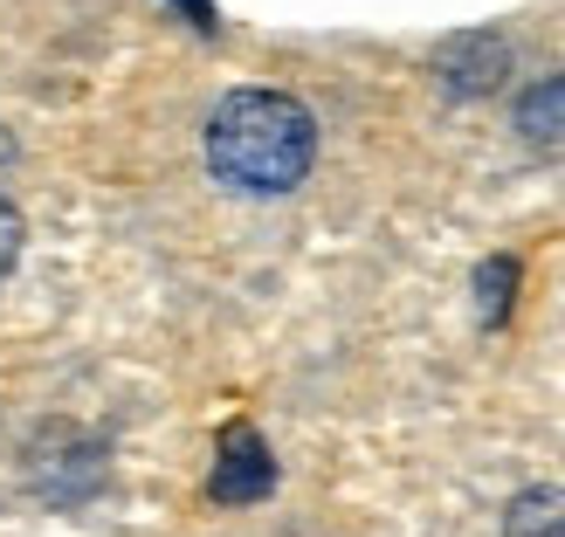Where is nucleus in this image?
Listing matches in <instances>:
<instances>
[{
	"label": "nucleus",
	"mask_w": 565,
	"mask_h": 537,
	"mask_svg": "<svg viewBox=\"0 0 565 537\" xmlns=\"http://www.w3.org/2000/svg\"><path fill=\"white\" fill-rule=\"evenodd\" d=\"M207 165L221 186L276 201L318 165V118L282 90H235L207 118Z\"/></svg>",
	"instance_id": "nucleus-1"
},
{
	"label": "nucleus",
	"mask_w": 565,
	"mask_h": 537,
	"mask_svg": "<svg viewBox=\"0 0 565 537\" xmlns=\"http://www.w3.org/2000/svg\"><path fill=\"white\" fill-rule=\"evenodd\" d=\"M435 76L448 97H490L503 76H511V42L490 35V28H469V35H448L435 49Z\"/></svg>",
	"instance_id": "nucleus-2"
},
{
	"label": "nucleus",
	"mask_w": 565,
	"mask_h": 537,
	"mask_svg": "<svg viewBox=\"0 0 565 537\" xmlns=\"http://www.w3.org/2000/svg\"><path fill=\"white\" fill-rule=\"evenodd\" d=\"M214 503H256L276 490V462H269V441L248 428V420H235L228 434H221V455H214V475H207Z\"/></svg>",
	"instance_id": "nucleus-3"
},
{
	"label": "nucleus",
	"mask_w": 565,
	"mask_h": 537,
	"mask_svg": "<svg viewBox=\"0 0 565 537\" xmlns=\"http://www.w3.org/2000/svg\"><path fill=\"white\" fill-rule=\"evenodd\" d=\"M518 138L539 159H565V76H539L518 97Z\"/></svg>",
	"instance_id": "nucleus-4"
},
{
	"label": "nucleus",
	"mask_w": 565,
	"mask_h": 537,
	"mask_svg": "<svg viewBox=\"0 0 565 537\" xmlns=\"http://www.w3.org/2000/svg\"><path fill=\"white\" fill-rule=\"evenodd\" d=\"M503 537H565V490H524L503 511Z\"/></svg>",
	"instance_id": "nucleus-5"
},
{
	"label": "nucleus",
	"mask_w": 565,
	"mask_h": 537,
	"mask_svg": "<svg viewBox=\"0 0 565 537\" xmlns=\"http://www.w3.org/2000/svg\"><path fill=\"white\" fill-rule=\"evenodd\" d=\"M511 290H518V262H511V256L483 262V276H476V297H483V324H503V318H511Z\"/></svg>",
	"instance_id": "nucleus-6"
},
{
	"label": "nucleus",
	"mask_w": 565,
	"mask_h": 537,
	"mask_svg": "<svg viewBox=\"0 0 565 537\" xmlns=\"http://www.w3.org/2000/svg\"><path fill=\"white\" fill-rule=\"evenodd\" d=\"M21 241H28V228H21V207L0 193V276H8L14 262H21Z\"/></svg>",
	"instance_id": "nucleus-7"
},
{
	"label": "nucleus",
	"mask_w": 565,
	"mask_h": 537,
	"mask_svg": "<svg viewBox=\"0 0 565 537\" xmlns=\"http://www.w3.org/2000/svg\"><path fill=\"white\" fill-rule=\"evenodd\" d=\"M180 8L193 14V28H207V35H214V8H207V0H180Z\"/></svg>",
	"instance_id": "nucleus-8"
}]
</instances>
